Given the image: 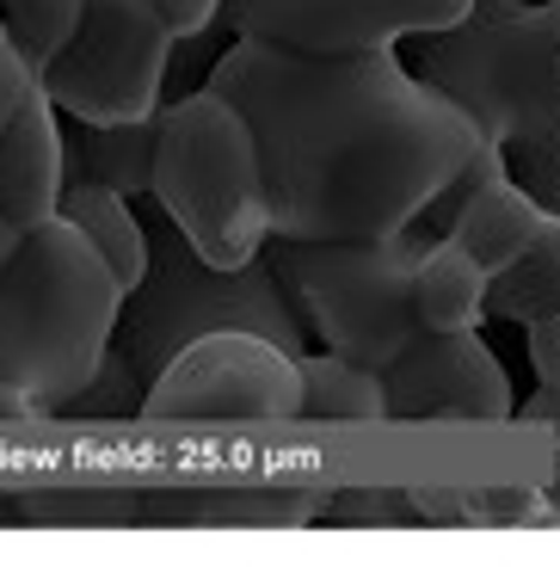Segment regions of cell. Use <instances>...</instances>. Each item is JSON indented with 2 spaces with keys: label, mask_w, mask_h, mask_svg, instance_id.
<instances>
[{
  "label": "cell",
  "mask_w": 560,
  "mask_h": 567,
  "mask_svg": "<svg viewBox=\"0 0 560 567\" xmlns=\"http://www.w3.org/2000/svg\"><path fill=\"white\" fill-rule=\"evenodd\" d=\"M148 204H160L210 266H247L271 247L266 161L252 124L216 86L160 105Z\"/></svg>",
  "instance_id": "obj_5"
},
{
  "label": "cell",
  "mask_w": 560,
  "mask_h": 567,
  "mask_svg": "<svg viewBox=\"0 0 560 567\" xmlns=\"http://www.w3.org/2000/svg\"><path fill=\"white\" fill-rule=\"evenodd\" d=\"M142 223H148V271L124 297L112 340L136 364L142 383H155L197 333H216V327H252V333H271L278 346H290V352H309V327L295 321L271 254L247 259V266H210L173 228V216L160 204Z\"/></svg>",
  "instance_id": "obj_4"
},
{
  "label": "cell",
  "mask_w": 560,
  "mask_h": 567,
  "mask_svg": "<svg viewBox=\"0 0 560 567\" xmlns=\"http://www.w3.org/2000/svg\"><path fill=\"white\" fill-rule=\"evenodd\" d=\"M13 247H19V228L0 216V266H7V254H13Z\"/></svg>",
  "instance_id": "obj_24"
},
{
  "label": "cell",
  "mask_w": 560,
  "mask_h": 567,
  "mask_svg": "<svg viewBox=\"0 0 560 567\" xmlns=\"http://www.w3.org/2000/svg\"><path fill=\"white\" fill-rule=\"evenodd\" d=\"M148 7H155V13L173 25V38L185 43V38H204V31H210L216 19H222L228 0H148Z\"/></svg>",
  "instance_id": "obj_21"
},
{
  "label": "cell",
  "mask_w": 560,
  "mask_h": 567,
  "mask_svg": "<svg viewBox=\"0 0 560 567\" xmlns=\"http://www.w3.org/2000/svg\"><path fill=\"white\" fill-rule=\"evenodd\" d=\"M86 0H0V25H7V43L13 56H25L31 74H43L62 56V43L74 38Z\"/></svg>",
  "instance_id": "obj_19"
},
{
  "label": "cell",
  "mask_w": 560,
  "mask_h": 567,
  "mask_svg": "<svg viewBox=\"0 0 560 567\" xmlns=\"http://www.w3.org/2000/svg\"><path fill=\"white\" fill-rule=\"evenodd\" d=\"M210 86L252 124L271 241H388L419 228L499 148L394 50L235 38Z\"/></svg>",
  "instance_id": "obj_1"
},
{
  "label": "cell",
  "mask_w": 560,
  "mask_h": 567,
  "mask_svg": "<svg viewBox=\"0 0 560 567\" xmlns=\"http://www.w3.org/2000/svg\"><path fill=\"white\" fill-rule=\"evenodd\" d=\"M179 506H155L148 518H173V525H302L309 518V494H271V487H228V494H173Z\"/></svg>",
  "instance_id": "obj_18"
},
{
  "label": "cell",
  "mask_w": 560,
  "mask_h": 567,
  "mask_svg": "<svg viewBox=\"0 0 560 567\" xmlns=\"http://www.w3.org/2000/svg\"><path fill=\"white\" fill-rule=\"evenodd\" d=\"M62 216L98 247V259L112 266V278L129 297L148 271V223L136 216V198H124L112 185H62Z\"/></svg>",
  "instance_id": "obj_14"
},
{
  "label": "cell",
  "mask_w": 560,
  "mask_h": 567,
  "mask_svg": "<svg viewBox=\"0 0 560 567\" xmlns=\"http://www.w3.org/2000/svg\"><path fill=\"white\" fill-rule=\"evenodd\" d=\"M554 210H560V192H554Z\"/></svg>",
  "instance_id": "obj_26"
},
{
  "label": "cell",
  "mask_w": 560,
  "mask_h": 567,
  "mask_svg": "<svg viewBox=\"0 0 560 567\" xmlns=\"http://www.w3.org/2000/svg\"><path fill=\"white\" fill-rule=\"evenodd\" d=\"M475 0H228L235 38H266L290 50H394L444 31Z\"/></svg>",
  "instance_id": "obj_9"
},
{
  "label": "cell",
  "mask_w": 560,
  "mask_h": 567,
  "mask_svg": "<svg viewBox=\"0 0 560 567\" xmlns=\"http://www.w3.org/2000/svg\"><path fill=\"white\" fill-rule=\"evenodd\" d=\"M413 69L463 105L542 204L560 192V7L554 0H475L456 25L425 31Z\"/></svg>",
  "instance_id": "obj_2"
},
{
  "label": "cell",
  "mask_w": 560,
  "mask_h": 567,
  "mask_svg": "<svg viewBox=\"0 0 560 567\" xmlns=\"http://www.w3.org/2000/svg\"><path fill=\"white\" fill-rule=\"evenodd\" d=\"M38 81V74L25 69V56H13V50H0V130L13 124L19 100H25V86Z\"/></svg>",
  "instance_id": "obj_22"
},
{
  "label": "cell",
  "mask_w": 560,
  "mask_h": 567,
  "mask_svg": "<svg viewBox=\"0 0 560 567\" xmlns=\"http://www.w3.org/2000/svg\"><path fill=\"white\" fill-rule=\"evenodd\" d=\"M62 185H69V155H62V112L38 81L25 86L13 124L0 130V216L25 228L62 216Z\"/></svg>",
  "instance_id": "obj_12"
},
{
  "label": "cell",
  "mask_w": 560,
  "mask_h": 567,
  "mask_svg": "<svg viewBox=\"0 0 560 567\" xmlns=\"http://www.w3.org/2000/svg\"><path fill=\"white\" fill-rule=\"evenodd\" d=\"M449 198H456V210H449L444 235L463 247L487 278L511 271L536 241H542L548 228L560 223L554 204L536 198L518 173H505V161H499V167H487V173H475V179H463Z\"/></svg>",
  "instance_id": "obj_11"
},
{
  "label": "cell",
  "mask_w": 560,
  "mask_h": 567,
  "mask_svg": "<svg viewBox=\"0 0 560 567\" xmlns=\"http://www.w3.org/2000/svg\"><path fill=\"white\" fill-rule=\"evenodd\" d=\"M487 271L463 254V247L437 235L425 241L419 278H413V297H419V321L425 333H468V327L487 321Z\"/></svg>",
  "instance_id": "obj_15"
},
{
  "label": "cell",
  "mask_w": 560,
  "mask_h": 567,
  "mask_svg": "<svg viewBox=\"0 0 560 567\" xmlns=\"http://www.w3.org/2000/svg\"><path fill=\"white\" fill-rule=\"evenodd\" d=\"M554 7H560V0H554Z\"/></svg>",
  "instance_id": "obj_27"
},
{
  "label": "cell",
  "mask_w": 560,
  "mask_h": 567,
  "mask_svg": "<svg viewBox=\"0 0 560 567\" xmlns=\"http://www.w3.org/2000/svg\"><path fill=\"white\" fill-rule=\"evenodd\" d=\"M266 254L283 278L295 321L326 352L382 370L425 333L419 297H413L425 259L419 228H401L388 241H271Z\"/></svg>",
  "instance_id": "obj_6"
},
{
  "label": "cell",
  "mask_w": 560,
  "mask_h": 567,
  "mask_svg": "<svg viewBox=\"0 0 560 567\" xmlns=\"http://www.w3.org/2000/svg\"><path fill=\"white\" fill-rule=\"evenodd\" d=\"M155 136L160 112L136 124H86L62 117V155H69V185H112L124 198H148L155 185Z\"/></svg>",
  "instance_id": "obj_13"
},
{
  "label": "cell",
  "mask_w": 560,
  "mask_h": 567,
  "mask_svg": "<svg viewBox=\"0 0 560 567\" xmlns=\"http://www.w3.org/2000/svg\"><path fill=\"white\" fill-rule=\"evenodd\" d=\"M388 383V413L401 420H511V377L480 340L468 333H419L394 364H382Z\"/></svg>",
  "instance_id": "obj_10"
},
{
  "label": "cell",
  "mask_w": 560,
  "mask_h": 567,
  "mask_svg": "<svg viewBox=\"0 0 560 567\" xmlns=\"http://www.w3.org/2000/svg\"><path fill=\"white\" fill-rule=\"evenodd\" d=\"M487 315L518 321V327L542 321V315H560V223L548 228L518 266L487 284Z\"/></svg>",
  "instance_id": "obj_17"
},
{
  "label": "cell",
  "mask_w": 560,
  "mask_h": 567,
  "mask_svg": "<svg viewBox=\"0 0 560 567\" xmlns=\"http://www.w3.org/2000/svg\"><path fill=\"white\" fill-rule=\"evenodd\" d=\"M43 413H50V408H43L25 383L0 377V425H25V420H43Z\"/></svg>",
  "instance_id": "obj_23"
},
{
  "label": "cell",
  "mask_w": 560,
  "mask_h": 567,
  "mask_svg": "<svg viewBox=\"0 0 560 567\" xmlns=\"http://www.w3.org/2000/svg\"><path fill=\"white\" fill-rule=\"evenodd\" d=\"M142 401H148V383L136 377V364H129L124 352H105V364H98V377L81 389L74 401H62L56 420H86V425H117V420H142Z\"/></svg>",
  "instance_id": "obj_20"
},
{
  "label": "cell",
  "mask_w": 560,
  "mask_h": 567,
  "mask_svg": "<svg viewBox=\"0 0 560 567\" xmlns=\"http://www.w3.org/2000/svg\"><path fill=\"white\" fill-rule=\"evenodd\" d=\"M302 364V420H388L382 370L345 352H295Z\"/></svg>",
  "instance_id": "obj_16"
},
{
  "label": "cell",
  "mask_w": 560,
  "mask_h": 567,
  "mask_svg": "<svg viewBox=\"0 0 560 567\" xmlns=\"http://www.w3.org/2000/svg\"><path fill=\"white\" fill-rule=\"evenodd\" d=\"M173 50H179V38L148 0H86L74 38L38 74V86L56 100L62 117L136 124L167 105Z\"/></svg>",
  "instance_id": "obj_7"
},
{
  "label": "cell",
  "mask_w": 560,
  "mask_h": 567,
  "mask_svg": "<svg viewBox=\"0 0 560 567\" xmlns=\"http://www.w3.org/2000/svg\"><path fill=\"white\" fill-rule=\"evenodd\" d=\"M142 413L160 425H278L302 420V364L290 346L252 327L197 333L155 383Z\"/></svg>",
  "instance_id": "obj_8"
},
{
  "label": "cell",
  "mask_w": 560,
  "mask_h": 567,
  "mask_svg": "<svg viewBox=\"0 0 560 567\" xmlns=\"http://www.w3.org/2000/svg\"><path fill=\"white\" fill-rule=\"evenodd\" d=\"M124 284L69 216L25 228L0 266V377L25 383L50 413L98 377L117 340Z\"/></svg>",
  "instance_id": "obj_3"
},
{
  "label": "cell",
  "mask_w": 560,
  "mask_h": 567,
  "mask_svg": "<svg viewBox=\"0 0 560 567\" xmlns=\"http://www.w3.org/2000/svg\"><path fill=\"white\" fill-rule=\"evenodd\" d=\"M0 50H13V43H7V25H0Z\"/></svg>",
  "instance_id": "obj_25"
}]
</instances>
